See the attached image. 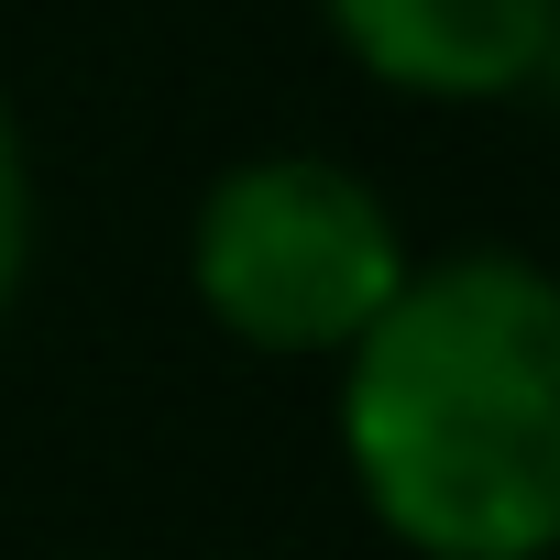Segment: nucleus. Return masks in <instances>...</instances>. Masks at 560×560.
<instances>
[{"instance_id":"nucleus-1","label":"nucleus","mask_w":560,"mask_h":560,"mask_svg":"<svg viewBox=\"0 0 560 560\" xmlns=\"http://www.w3.org/2000/svg\"><path fill=\"white\" fill-rule=\"evenodd\" d=\"M341 462L418 560H560V275L527 253L407 264L341 352Z\"/></svg>"},{"instance_id":"nucleus-2","label":"nucleus","mask_w":560,"mask_h":560,"mask_svg":"<svg viewBox=\"0 0 560 560\" xmlns=\"http://www.w3.org/2000/svg\"><path fill=\"white\" fill-rule=\"evenodd\" d=\"M187 287L242 352L341 363L407 287V231L330 154H242L187 220Z\"/></svg>"},{"instance_id":"nucleus-3","label":"nucleus","mask_w":560,"mask_h":560,"mask_svg":"<svg viewBox=\"0 0 560 560\" xmlns=\"http://www.w3.org/2000/svg\"><path fill=\"white\" fill-rule=\"evenodd\" d=\"M341 56L407 100H505L560 56V0H319Z\"/></svg>"},{"instance_id":"nucleus-4","label":"nucleus","mask_w":560,"mask_h":560,"mask_svg":"<svg viewBox=\"0 0 560 560\" xmlns=\"http://www.w3.org/2000/svg\"><path fill=\"white\" fill-rule=\"evenodd\" d=\"M23 275H34V165H23V132H12V110H0V319H12Z\"/></svg>"}]
</instances>
